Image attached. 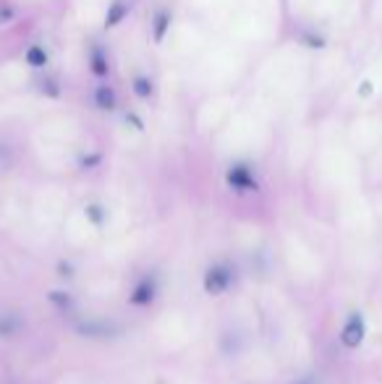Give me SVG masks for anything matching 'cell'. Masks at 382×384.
Segmentation results:
<instances>
[{
	"label": "cell",
	"mask_w": 382,
	"mask_h": 384,
	"mask_svg": "<svg viewBox=\"0 0 382 384\" xmlns=\"http://www.w3.org/2000/svg\"><path fill=\"white\" fill-rule=\"evenodd\" d=\"M225 181H228L230 189H236V191H257V181H254V173L246 168V165H233L225 175Z\"/></svg>",
	"instance_id": "6da1fadb"
},
{
	"label": "cell",
	"mask_w": 382,
	"mask_h": 384,
	"mask_svg": "<svg viewBox=\"0 0 382 384\" xmlns=\"http://www.w3.org/2000/svg\"><path fill=\"white\" fill-rule=\"evenodd\" d=\"M230 285V269L218 264V267H212L207 272V278H205V288L207 293H223V290Z\"/></svg>",
	"instance_id": "7a4b0ae2"
},
{
	"label": "cell",
	"mask_w": 382,
	"mask_h": 384,
	"mask_svg": "<svg viewBox=\"0 0 382 384\" xmlns=\"http://www.w3.org/2000/svg\"><path fill=\"white\" fill-rule=\"evenodd\" d=\"M361 340H364V321H361V317H353L340 332V342L346 348H359Z\"/></svg>",
	"instance_id": "3957f363"
},
{
	"label": "cell",
	"mask_w": 382,
	"mask_h": 384,
	"mask_svg": "<svg viewBox=\"0 0 382 384\" xmlns=\"http://www.w3.org/2000/svg\"><path fill=\"white\" fill-rule=\"evenodd\" d=\"M126 16H129V3H126V0H116V3H110L108 13H105V26L113 29V26H118Z\"/></svg>",
	"instance_id": "277c9868"
},
{
	"label": "cell",
	"mask_w": 382,
	"mask_h": 384,
	"mask_svg": "<svg viewBox=\"0 0 382 384\" xmlns=\"http://www.w3.org/2000/svg\"><path fill=\"white\" fill-rule=\"evenodd\" d=\"M95 102H97L100 110H116L118 107V97L113 92V86H97V92H95Z\"/></svg>",
	"instance_id": "5b68a950"
},
{
	"label": "cell",
	"mask_w": 382,
	"mask_h": 384,
	"mask_svg": "<svg viewBox=\"0 0 382 384\" xmlns=\"http://www.w3.org/2000/svg\"><path fill=\"white\" fill-rule=\"evenodd\" d=\"M154 26H152V34H154V42H163L168 29H170V13L168 11H157L154 13Z\"/></svg>",
	"instance_id": "8992f818"
},
{
	"label": "cell",
	"mask_w": 382,
	"mask_h": 384,
	"mask_svg": "<svg viewBox=\"0 0 382 384\" xmlns=\"http://www.w3.org/2000/svg\"><path fill=\"white\" fill-rule=\"evenodd\" d=\"M89 63H92V74L95 76H108V71H110L108 58H105V53H102L100 47H92V53H89Z\"/></svg>",
	"instance_id": "52a82bcc"
},
{
	"label": "cell",
	"mask_w": 382,
	"mask_h": 384,
	"mask_svg": "<svg viewBox=\"0 0 382 384\" xmlns=\"http://www.w3.org/2000/svg\"><path fill=\"white\" fill-rule=\"evenodd\" d=\"M26 63L32 65V68H45V65H47V53H45V47L32 45V47L26 50Z\"/></svg>",
	"instance_id": "ba28073f"
},
{
	"label": "cell",
	"mask_w": 382,
	"mask_h": 384,
	"mask_svg": "<svg viewBox=\"0 0 382 384\" xmlns=\"http://www.w3.org/2000/svg\"><path fill=\"white\" fill-rule=\"evenodd\" d=\"M154 296V288H152V282H142L139 288L134 290V296H132V303H136V306H147L150 301H152Z\"/></svg>",
	"instance_id": "9c48e42d"
},
{
	"label": "cell",
	"mask_w": 382,
	"mask_h": 384,
	"mask_svg": "<svg viewBox=\"0 0 382 384\" xmlns=\"http://www.w3.org/2000/svg\"><path fill=\"white\" fill-rule=\"evenodd\" d=\"M152 92H154V86H152V81H150L147 76H136V79H134V95H136V97L150 99V97H152Z\"/></svg>",
	"instance_id": "30bf717a"
},
{
	"label": "cell",
	"mask_w": 382,
	"mask_h": 384,
	"mask_svg": "<svg viewBox=\"0 0 382 384\" xmlns=\"http://www.w3.org/2000/svg\"><path fill=\"white\" fill-rule=\"evenodd\" d=\"M50 301L61 303L63 309H68V306H71V296H66V293H50Z\"/></svg>",
	"instance_id": "8fae6325"
},
{
	"label": "cell",
	"mask_w": 382,
	"mask_h": 384,
	"mask_svg": "<svg viewBox=\"0 0 382 384\" xmlns=\"http://www.w3.org/2000/svg\"><path fill=\"white\" fill-rule=\"evenodd\" d=\"M304 40L309 42V47H325V40H322V37H312V34H306Z\"/></svg>",
	"instance_id": "7c38bea8"
},
{
	"label": "cell",
	"mask_w": 382,
	"mask_h": 384,
	"mask_svg": "<svg viewBox=\"0 0 382 384\" xmlns=\"http://www.w3.org/2000/svg\"><path fill=\"white\" fill-rule=\"evenodd\" d=\"M359 95H361V97H369V95H372V81H364V84H361Z\"/></svg>",
	"instance_id": "4fadbf2b"
},
{
	"label": "cell",
	"mask_w": 382,
	"mask_h": 384,
	"mask_svg": "<svg viewBox=\"0 0 382 384\" xmlns=\"http://www.w3.org/2000/svg\"><path fill=\"white\" fill-rule=\"evenodd\" d=\"M87 212H89V217H92L95 223H100V220H102V217H100V209H97V207H89Z\"/></svg>",
	"instance_id": "5bb4252c"
}]
</instances>
